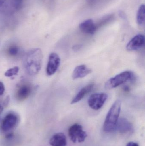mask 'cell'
<instances>
[{
    "label": "cell",
    "mask_w": 145,
    "mask_h": 146,
    "mask_svg": "<svg viewBox=\"0 0 145 146\" xmlns=\"http://www.w3.org/2000/svg\"><path fill=\"white\" fill-rule=\"evenodd\" d=\"M43 58L42 52L38 48L31 49L25 54L23 63L25 70L29 75L38 74L41 68Z\"/></svg>",
    "instance_id": "obj_1"
},
{
    "label": "cell",
    "mask_w": 145,
    "mask_h": 146,
    "mask_svg": "<svg viewBox=\"0 0 145 146\" xmlns=\"http://www.w3.org/2000/svg\"><path fill=\"white\" fill-rule=\"evenodd\" d=\"M121 103L120 100H116L110 108L103 126L104 132L107 133L114 132L116 129L119 120Z\"/></svg>",
    "instance_id": "obj_2"
},
{
    "label": "cell",
    "mask_w": 145,
    "mask_h": 146,
    "mask_svg": "<svg viewBox=\"0 0 145 146\" xmlns=\"http://www.w3.org/2000/svg\"><path fill=\"white\" fill-rule=\"evenodd\" d=\"M133 73L130 71L123 72L108 80L105 84V88L107 89H113L133 79Z\"/></svg>",
    "instance_id": "obj_3"
},
{
    "label": "cell",
    "mask_w": 145,
    "mask_h": 146,
    "mask_svg": "<svg viewBox=\"0 0 145 146\" xmlns=\"http://www.w3.org/2000/svg\"><path fill=\"white\" fill-rule=\"evenodd\" d=\"M18 117L13 112L7 114L2 120L0 124V130L2 133L7 134L11 133L18 124Z\"/></svg>",
    "instance_id": "obj_4"
},
{
    "label": "cell",
    "mask_w": 145,
    "mask_h": 146,
    "mask_svg": "<svg viewBox=\"0 0 145 146\" xmlns=\"http://www.w3.org/2000/svg\"><path fill=\"white\" fill-rule=\"evenodd\" d=\"M68 134L71 140L74 143H82L87 137V133L83 131L82 126L78 123L73 124L69 128Z\"/></svg>",
    "instance_id": "obj_5"
},
{
    "label": "cell",
    "mask_w": 145,
    "mask_h": 146,
    "mask_svg": "<svg viewBox=\"0 0 145 146\" xmlns=\"http://www.w3.org/2000/svg\"><path fill=\"white\" fill-rule=\"evenodd\" d=\"M32 91L33 87L30 83L27 82H22L16 87L15 98L18 101H24L30 96Z\"/></svg>",
    "instance_id": "obj_6"
},
{
    "label": "cell",
    "mask_w": 145,
    "mask_h": 146,
    "mask_svg": "<svg viewBox=\"0 0 145 146\" xmlns=\"http://www.w3.org/2000/svg\"><path fill=\"white\" fill-rule=\"evenodd\" d=\"M107 98L108 95L104 93L94 94L89 97L88 104L91 109L94 110H98L103 107Z\"/></svg>",
    "instance_id": "obj_7"
},
{
    "label": "cell",
    "mask_w": 145,
    "mask_h": 146,
    "mask_svg": "<svg viewBox=\"0 0 145 146\" xmlns=\"http://www.w3.org/2000/svg\"><path fill=\"white\" fill-rule=\"evenodd\" d=\"M60 59L56 53H52L49 55L46 68L48 76H52L55 74L59 67Z\"/></svg>",
    "instance_id": "obj_8"
},
{
    "label": "cell",
    "mask_w": 145,
    "mask_h": 146,
    "mask_svg": "<svg viewBox=\"0 0 145 146\" xmlns=\"http://www.w3.org/2000/svg\"><path fill=\"white\" fill-rule=\"evenodd\" d=\"M145 37L142 34H138L134 37L127 44L128 51H135L141 48L144 45Z\"/></svg>",
    "instance_id": "obj_9"
},
{
    "label": "cell",
    "mask_w": 145,
    "mask_h": 146,
    "mask_svg": "<svg viewBox=\"0 0 145 146\" xmlns=\"http://www.w3.org/2000/svg\"><path fill=\"white\" fill-rule=\"evenodd\" d=\"M116 130L120 133L125 134L133 133L134 128L132 123L127 119L121 118L118 120Z\"/></svg>",
    "instance_id": "obj_10"
},
{
    "label": "cell",
    "mask_w": 145,
    "mask_h": 146,
    "mask_svg": "<svg viewBox=\"0 0 145 146\" xmlns=\"http://www.w3.org/2000/svg\"><path fill=\"white\" fill-rule=\"evenodd\" d=\"M79 28L81 31L87 34H93L98 29V26L91 19L83 21L79 25Z\"/></svg>",
    "instance_id": "obj_11"
},
{
    "label": "cell",
    "mask_w": 145,
    "mask_h": 146,
    "mask_svg": "<svg viewBox=\"0 0 145 146\" xmlns=\"http://www.w3.org/2000/svg\"><path fill=\"white\" fill-rule=\"evenodd\" d=\"M92 72V70L88 68L86 65H80L75 68L72 72V77L73 80L83 78Z\"/></svg>",
    "instance_id": "obj_12"
},
{
    "label": "cell",
    "mask_w": 145,
    "mask_h": 146,
    "mask_svg": "<svg viewBox=\"0 0 145 146\" xmlns=\"http://www.w3.org/2000/svg\"><path fill=\"white\" fill-rule=\"evenodd\" d=\"M49 143L52 146H66L67 145L66 136L62 133L55 134L50 139Z\"/></svg>",
    "instance_id": "obj_13"
},
{
    "label": "cell",
    "mask_w": 145,
    "mask_h": 146,
    "mask_svg": "<svg viewBox=\"0 0 145 146\" xmlns=\"http://www.w3.org/2000/svg\"><path fill=\"white\" fill-rule=\"evenodd\" d=\"M94 86V84L93 83L88 84V85L83 87L77 93V94L75 96V98L72 100L71 104H72L78 103L81 101L83 98L88 94L89 93L92 91Z\"/></svg>",
    "instance_id": "obj_14"
},
{
    "label": "cell",
    "mask_w": 145,
    "mask_h": 146,
    "mask_svg": "<svg viewBox=\"0 0 145 146\" xmlns=\"http://www.w3.org/2000/svg\"><path fill=\"white\" fill-rule=\"evenodd\" d=\"M145 6L142 4L140 7L137 14V21L138 25L140 27L145 25Z\"/></svg>",
    "instance_id": "obj_15"
},
{
    "label": "cell",
    "mask_w": 145,
    "mask_h": 146,
    "mask_svg": "<svg viewBox=\"0 0 145 146\" xmlns=\"http://www.w3.org/2000/svg\"><path fill=\"white\" fill-rule=\"evenodd\" d=\"M12 13L9 0H0V13Z\"/></svg>",
    "instance_id": "obj_16"
},
{
    "label": "cell",
    "mask_w": 145,
    "mask_h": 146,
    "mask_svg": "<svg viewBox=\"0 0 145 146\" xmlns=\"http://www.w3.org/2000/svg\"><path fill=\"white\" fill-rule=\"evenodd\" d=\"M20 49L18 45L15 44H11L7 50L8 55L11 57L17 56L20 52Z\"/></svg>",
    "instance_id": "obj_17"
},
{
    "label": "cell",
    "mask_w": 145,
    "mask_h": 146,
    "mask_svg": "<svg viewBox=\"0 0 145 146\" xmlns=\"http://www.w3.org/2000/svg\"><path fill=\"white\" fill-rule=\"evenodd\" d=\"M13 13L19 10L21 8L24 0H9Z\"/></svg>",
    "instance_id": "obj_18"
},
{
    "label": "cell",
    "mask_w": 145,
    "mask_h": 146,
    "mask_svg": "<svg viewBox=\"0 0 145 146\" xmlns=\"http://www.w3.org/2000/svg\"><path fill=\"white\" fill-rule=\"evenodd\" d=\"M19 71L18 67L15 66L7 70L4 74L5 76L7 77H12L14 76L17 75Z\"/></svg>",
    "instance_id": "obj_19"
},
{
    "label": "cell",
    "mask_w": 145,
    "mask_h": 146,
    "mask_svg": "<svg viewBox=\"0 0 145 146\" xmlns=\"http://www.w3.org/2000/svg\"><path fill=\"white\" fill-rule=\"evenodd\" d=\"M9 100H10L9 96H7L3 100V106H4V107H7L9 103Z\"/></svg>",
    "instance_id": "obj_20"
},
{
    "label": "cell",
    "mask_w": 145,
    "mask_h": 146,
    "mask_svg": "<svg viewBox=\"0 0 145 146\" xmlns=\"http://www.w3.org/2000/svg\"><path fill=\"white\" fill-rule=\"evenodd\" d=\"M5 91V87L4 84L1 82H0V96L3 95Z\"/></svg>",
    "instance_id": "obj_21"
},
{
    "label": "cell",
    "mask_w": 145,
    "mask_h": 146,
    "mask_svg": "<svg viewBox=\"0 0 145 146\" xmlns=\"http://www.w3.org/2000/svg\"><path fill=\"white\" fill-rule=\"evenodd\" d=\"M126 146H139V145L138 144L136 143V142H133V141H130L127 144Z\"/></svg>",
    "instance_id": "obj_22"
},
{
    "label": "cell",
    "mask_w": 145,
    "mask_h": 146,
    "mask_svg": "<svg viewBox=\"0 0 145 146\" xmlns=\"http://www.w3.org/2000/svg\"><path fill=\"white\" fill-rule=\"evenodd\" d=\"M3 110V106L1 105L0 104V115L2 113Z\"/></svg>",
    "instance_id": "obj_23"
},
{
    "label": "cell",
    "mask_w": 145,
    "mask_h": 146,
    "mask_svg": "<svg viewBox=\"0 0 145 146\" xmlns=\"http://www.w3.org/2000/svg\"><path fill=\"white\" fill-rule=\"evenodd\" d=\"M80 47H81V46L77 45V46H75L74 47H73V48H74V50L79 49Z\"/></svg>",
    "instance_id": "obj_24"
},
{
    "label": "cell",
    "mask_w": 145,
    "mask_h": 146,
    "mask_svg": "<svg viewBox=\"0 0 145 146\" xmlns=\"http://www.w3.org/2000/svg\"><path fill=\"white\" fill-rule=\"evenodd\" d=\"M124 91H126V92H128L129 90V88L127 86H125L124 88Z\"/></svg>",
    "instance_id": "obj_25"
},
{
    "label": "cell",
    "mask_w": 145,
    "mask_h": 146,
    "mask_svg": "<svg viewBox=\"0 0 145 146\" xmlns=\"http://www.w3.org/2000/svg\"><path fill=\"white\" fill-rule=\"evenodd\" d=\"M94 1V0H86V1L88 3H92Z\"/></svg>",
    "instance_id": "obj_26"
},
{
    "label": "cell",
    "mask_w": 145,
    "mask_h": 146,
    "mask_svg": "<svg viewBox=\"0 0 145 146\" xmlns=\"http://www.w3.org/2000/svg\"><path fill=\"white\" fill-rule=\"evenodd\" d=\"M0 44H1V41H0Z\"/></svg>",
    "instance_id": "obj_27"
}]
</instances>
